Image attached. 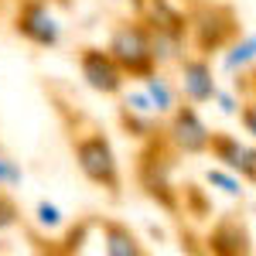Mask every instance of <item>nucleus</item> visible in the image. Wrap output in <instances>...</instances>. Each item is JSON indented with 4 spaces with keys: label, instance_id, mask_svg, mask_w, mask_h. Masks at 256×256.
Listing matches in <instances>:
<instances>
[{
    "label": "nucleus",
    "instance_id": "1",
    "mask_svg": "<svg viewBox=\"0 0 256 256\" xmlns=\"http://www.w3.org/2000/svg\"><path fill=\"white\" fill-rule=\"evenodd\" d=\"M72 154H76V164H79L82 178L96 188H106L110 195H120L123 188V178H120V160L110 137L102 130H89V134H79L72 140Z\"/></svg>",
    "mask_w": 256,
    "mask_h": 256
},
{
    "label": "nucleus",
    "instance_id": "2",
    "mask_svg": "<svg viewBox=\"0 0 256 256\" xmlns=\"http://www.w3.org/2000/svg\"><path fill=\"white\" fill-rule=\"evenodd\" d=\"M106 48L120 62V68L126 72V79H144V76L158 72V58H154V48H150V28L144 18L120 20L110 41H106Z\"/></svg>",
    "mask_w": 256,
    "mask_h": 256
},
{
    "label": "nucleus",
    "instance_id": "3",
    "mask_svg": "<svg viewBox=\"0 0 256 256\" xmlns=\"http://www.w3.org/2000/svg\"><path fill=\"white\" fill-rule=\"evenodd\" d=\"M239 38V20L222 4H198L188 18V41L195 44L198 55L226 52Z\"/></svg>",
    "mask_w": 256,
    "mask_h": 256
},
{
    "label": "nucleus",
    "instance_id": "4",
    "mask_svg": "<svg viewBox=\"0 0 256 256\" xmlns=\"http://www.w3.org/2000/svg\"><path fill=\"white\" fill-rule=\"evenodd\" d=\"M171 164H174V147L160 137L150 140V147L140 154V184L150 198H158L164 208H178V195L171 188Z\"/></svg>",
    "mask_w": 256,
    "mask_h": 256
},
{
    "label": "nucleus",
    "instance_id": "5",
    "mask_svg": "<svg viewBox=\"0 0 256 256\" xmlns=\"http://www.w3.org/2000/svg\"><path fill=\"white\" fill-rule=\"evenodd\" d=\"M164 140L174 147V154L198 158V154H208L212 130L205 126V120L198 116L195 102H188V106H178L174 113L168 116V123H164Z\"/></svg>",
    "mask_w": 256,
    "mask_h": 256
},
{
    "label": "nucleus",
    "instance_id": "6",
    "mask_svg": "<svg viewBox=\"0 0 256 256\" xmlns=\"http://www.w3.org/2000/svg\"><path fill=\"white\" fill-rule=\"evenodd\" d=\"M79 72L86 86L99 96H120L126 89V72L110 55V48H82L79 52Z\"/></svg>",
    "mask_w": 256,
    "mask_h": 256
},
{
    "label": "nucleus",
    "instance_id": "7",
    "mask_svg": "<svg viewBox=\"0 0 256 256\" xmlns=\"http://www.w3.org/2000/svg\"><path fill=\"white\" fill-rule=\"evenodd\" d=\"M14 31L38 48H58L62 44V24L52 14L48 0H24L18 7V18H14Z\"/></svg>",
    "mask_w": 256,
    "mask_h": 256
},
{
    "label": "nucleus",
    "instance_id": "8",
    "mask_svg": "<svg viewBox=\"0 0 256 256\" xmlns=\"http://www.w3.org/2000/svg\"><path fill=\"white\" fill-rule=\"evenodd\" d=\"M178 92H181L184 102H195V106L216 102L218 82H216L208 55H192V58L178 62Z\"/></svg>",
    "mask_w": 256,
    "mask_h": 256
},
{
    "label": "nucleus",
    "instance_id": "9",
    "mask_svg": "<svg viewBox=\"0 0 256 256\" xmlns=\"http://www.w3.org/2000/svg\"><path fill=\"white\" fill-rule=\"evenodd\" d=\"M208 154H212L222 168L236 171L242 181L256 184V147H253V144L232 137V134H212V147H208Z\"/></svg>",
    "mask_w": 256,
    "mask_h": 256
},
{
    "label": "nucleus",
    "instance_id": "10",
    "mask_svg": "<svg viewBox=\"0 0 256 256\" xmlns=\"http://www.w3.org/2000/svg\"><path fill=\"white\" fill-rule=\"evenodd\" d=\"M150 28V48H154V58L160 65H178L184 58V48H188V28L181 24H154L147 20Z\"/></svg>",
    "mask_w": 256,
    "mask_h": 256
},
{
    "label": "nucleus",
    "instance_id": "11",
    "mask_svg": "<svg viewBox=\"0 0 256 256\" xmlns=\"http://www.w3.org/2000/svg\"><path fill=\"white\" fill-rule=\"evenodd\" d=\"M208 250L222 256H236V253H250V232L239 226L236 218H222L216 229L208 232Z\"/></svg>",
    "mask_w": 256,
    "mask_h": 256
},
{
    "label": "nucleus",
    "instance_id": "12",
    "mask_svg": "<svg viewBox=\"0 0 256 256\" xmlns=\"http://www.w3.org/2000/svg\"><path fill=\"white\" fill-rule=\"evenodd\" d=\"M102 250L110 256H144V242L123 222H102Z\"/></svg>",
    "mask_w": 256,
    "mask_h": 256
},
{
    "label": "nucleus",
    "instance_id": "13",
    "mask_svg": "<svg viewBox=\"0 0 256 256\" xmlns=\"http://www.w3.org/2000/svg\"><path fill=\"white\" fill-rule=\"evenodd\" d=\"M253 65H256V34L236 38L226 48V55H222V72H229V76H242Z\"/></svg>",
    "mask_w": 256,
    "mask_h": 256
},
{
    "label": "nucleus",
    "instance_id": "14",
    "mask_svg": "<svg viewBox=\"0 0 256 256\" xmlns=\"http://www.w3.org/2000/svg\"><path fill=\"white\" fill-rule=\"evenodd\" d=\"M140 82H144L147 96L154 99L158 116H171L178 106H181V102H178V96H181V92H178V86H171V79H164L160 72H150V76H144Z\"/></svg>",
    "mask_w": 256,
    "mask_h": 256
},
{
    "label": "nucleus",
    "instance_id": "15",
    "mask_svg": "<svg viewBox=\"0 0 256 256\" xmlns=\"http://www.w3.org/2000/svg\"><path fill=\"white\" fill-rule=\"evenodd\" d=\"M158 120L160 116H144V113H134V110H123V106H120V126L137 140H154L158 137L160 134Z\"/></svg>",
    "mask_w": 256,
    "mask_h": 256
},
{
    "label": "nucleus",
    "instance_id": "16",
    "mask_svg": "<svg viewBox=\"0 0 256 256\" xmlns=\"http://www.w3.org/2000/svg\"><path fill=\"white\" fill-rule=\"evenodd\" d=\"M205 184L222 192V195H229V198H242V178L236 171H229V168H222V164L205 171Z\"/></svg>",
    "mask_w": 256,
    "mask_h": 256
},
{
    "label": "nucleus",
    "instance_id": "17",
    "mask_svg": "<svg viewBox=\"0 0 256 256\" xmlns=\"http://www.w3.org/2000/svg\"><path fill=\"white\" fill-rule=\"evenodd\" d=\"M120 106L123 110H134V113H144V116H158V110H154V99L147 96V89L140 86V89H123L120 92Z\"/></svg>",
    "mask_w": 256,
    "mask_h": 256
},
{
    "label": "nucleus",
    "instance_id": "18",
    "mask_svg": "<svg viewBox=\"0 0 256 256\" xmlns=\"http://www.w3.org/2000/svg\"><path fill=\"white\" fill-rule=\"evenodd\" d=\"M34 222H38L41 229L55 232V229H62V226H65V212H62L55 202H44V198H41L38 205H34Z\"/></svg>",
    "mask_w": 256,
    "mask_h": 256
},
{
    "label": "nucleus",
    "instance_id": "19",
    "mask_svg": "<svg viewBox=\"0 0 256 256\" xmlns=\"http://www.w3.org/2000/svg\"><path fill=\"white\" fill-rule=\"evenodd\" d=\"M18 222H20V208L14 205V198L0 188V232H4V229H14Z\"/></svg>",
    "mask_w": 256,
    "mask_h": 256
},
{
    "label": "nucleus",
    "instance_id": "20",
    "mask_svg": "<svg viewBox=\"0 0 256 256\" xmlns=\"http://www.w3.org/2000/svg\"><path fill=\"white\" fill-rule=\"evenodd\" d=\"M24 181V171L10 158H0V188H10V184H20Z\"/></svg>",
    "mask_w": 256,
    "mask_h": 256
},
{
    "label": "nucleus",
    "instance_id": "21",
    "mask_svg": "<svg viewBox=\"0 0 256 256\" xmlns=\"http://www.w3.org/2000/svg\"><path fill=\"white\" fill-rule=\"evenodd\" d=\"M216 102H218V110H222L226 116H239V110H242V102L236 99V92H229V89H218Z\"/></svg>",
    "mask_w": 256,
    "mask_h": 256
},
{
    "label": "nucleus",
    "instance_id": "22",
    "mask_svg": "<svg viewBox=\"0 0 256 256\" xmlns=\"http://www.w3.org/2000/svg\"><path fill=\"white\" fill-rule=\"evenodd\" d=\"M239 123H242V130L256 140V99L242 102V110H239Z\"/></svg>",
    "mask_w": 256,
    "mask_h": 256
}]
</instances>
